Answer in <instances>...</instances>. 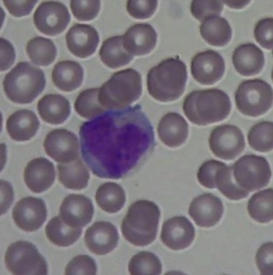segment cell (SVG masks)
I'll use <instances>...</instances> for the list:
<instances>
[{"label":"cell","instance_id":"cell-5","mask_svg":"<svg viewBox=\"0 0 273 275\" xmlns=\"http://www.w3.org/2000/svg\"><path fill=\"white\" fill-rule=\"evenodd\" d=\"M142 90L140 74L132 68L114 73L99 88L98 99L105 109H120L137 100Z\"/></svg>","mask_w":273,"mask_h":275},{"label":"cell","instance_id":"cell-24","mask_svg":"<svg viewBox=\"0 0 273 275\" xmlns=\"http://www.w3.org/2000/svg\"><path fill=\"white\" fill-rule=\"evenodd\" d=\"M38 113L45 122L53 125L64 122L70 113L68 101L59 94H48L44 95L37 104Z\"/></svg>","mask_w":273,"mask_h":275},{"label":"cell","instance_id":"cell-6","mask_svg":"<svg viewBox=\"0 0 273 275\" xmlns=\"http://www.w3.org/2000/svg\"><path fill=\"white\" fill-rule=\"evenodd\" d=\"M236 106L242 114L256 117L266 113L272 107L273 90L271 86L259 78L245 80L235 92Z\"/></svg>","mask_w":273,"mask_h":275},{"label":"cell","instance_id":"cell-28","mask_svg":"<svg viewBox=\"0 0 273 275\" xmlns=\"http://www.w3.org/2000/svg\"><path fill=\"white\" fill-rule=\"evenodd\" d=\"M199 29L203 39L212 46H224L231 37L232 30L228 22L219 16H211L205 19Z\"/></svg>","mask_w":273,"mask_h":275},{"label":"cell","instance_id":"cell-8","mask_svg":"<svg viewBox=\"0 0 273 275\" xmlns=\"http://www.w3.org/2000/svg\"><path fill=\"white\" fill-rule=\"evenodd\" d=\"M231 167L235 183L240 187L248 192L266 186L271 176L267 160L263 156L255 154L241 156Z\"/></svg>","mask_w":273,"mask_h":275},{"label":"cell","instance_id":"cell-45","mask_svg":"<svg viewBox=\"0 0 273 275\" xmlns=\"http://www.w3.org/2000/svg\"><path fill=\"white\" fill-rule=\"evenodd\" d=\"M15 52L12 44L8 40L0 38V70L9 69L13 64L15 59Z\"/></svg>","mask_w":273,"mask_h":275},{"label":"cell","instance_id":"cell-43","mask_svg":"<svg viewBox=\"0 0 273 275\" xmlns=\"http://www.w3.org/2000/svg\"><path fill=\"white\" fill-rule=\"evenodd\" d=\"M273 243L262 244L258 249L256 256V263L262 275L272 273Z\"/></svg>","mask_w":273,"mask_h":275},{"label":"cell","instance_id":"cell-19","mask_svg":"<svg viewBox=\"0 0 273 275\" xmlns=\"http://www.w3.org/2000/svg\"><path fill=\"white\" fill-rule=\"evenodd\" d=\"M123 36L124 48L133 56L143 55L150 53L155 47L157 38L154 29L147 23L133 25Z\"/></svg>","mask_w":273,"mask_h":275},{"label":"cell","instance_id":"cell-23","mask_svg":"<svg viewBox=\"0 0 273 275\" xmlns=\"http://www.w3.org/2000/svg\"><path fill=\"white\" fill-rule=\"evenodd\" d=\"M40 122L35 114L27 109L17 111L8 117L6 128L11 138L17 141L30 139L36 134Z\"/></svg>","mask_w":273,"mask_h":275},{"label":"cell","instance_id":"cell-34","mask_svg":"<svg viewBox=\"0 0 273 275\" xmlns=\"http://www.w3.org/2000/svg\"><path fill=\"white\" fill-rule=\"evenodd\" d=\"M128 269L131 275H158L161 273L162 266L154 254L142 251L132 257L129 263Z\"/></svg>","mask_w":273,"mask_h":275},{"label":"cell","instance_id":"cell-7","mask_svg":"<svg viewBox=\"0 0 273 275\" xmlns=\"http://www.w3.org/2000/svg\"><path fill=\"white\" fill-rule=\"evenodd\" d=\"M5 262L8 270L14 275H46L47 262L36 246L26 241L12 243L7 249Z\"/></svg>","mask_w":273,"mask_h":275},{"label":"cell","instance_id":"cell-15","mask_svg":"<svg viewBox=\"0 0 273 275\" xmlns=\"http://www.w3.org/2000/svg\"><path fill=\"white\" fill-rule=\"evenodd\" d=\"M94 211L89 198L82 194H70L62 202L59 215L68 225L81 228L91 222Z\"/></svg>","mask_w":273,"mask_h":275},{"label":"cell","instance_id":"cell-4","mask_svg":"<svg viewBox=\"0 0 273 275\" xmlns=\"http://www.w3.org/2000/svg\"><path fill=\"white\" fill-rule=\"evenodd\" d=\"M45 75L40 68L27 62L22 61L5 75L3 81L4 92L13 102L30 103L43 90Z\"/></svg>","mask_w":273,"mask_h":275},{"label":"cell","instance_id":"cell-10","mask_svg":"<svg viewBox=\"0 0 273 275\" xmlns=\"http://www.w3.org/2000/svg\"><path fill=\"white\" fill-rule=\"evenodd\" d=\"M70 20L68 9L58 2H43L36 8L33 22L37 29L46 35L54 36L62 33Z\"/></svg>","mask_w":273,"mask_h":275},{"label":"cell","instance_id":"cell-38","mask_svg":"<svg viewBox=\"0 0 273 275\" xmlns=\"http://www.w3.org/2000/svg\"><path fill=\"white\" fill-rule=\"evenodd\" d=\"M223 9V5L219 0H193L190 10L195 18L202 22L212 16H219Z\"/></svg>","mask_w":273,"mask_h":275},{"label":"cell","instance_id":"cell-22","mask_svg":"<svg viewBox=\"0 0 273 275\" xmlns=\"http://www.w3.org/2000/svg\"><path fill=\"white\" fill-rule=\"evenodd\" d=\"M157 132L160 139L166 145L170 147H177L186 141L188 132V125L179 114L169 112L161 119Z\"/></svg>","mask_w":273,"mask_h":275},{"label":"cell","instance_id":"cell-1","mask_svg":"<svg viewBox=\"0 0 273 275\" xmlns=\"http://www.w3.org/2000/svg\"><path fill=\"white\" fill-rule=\"evenodd\" d=\"M231 107L227 94L221 90L213 88L191 92L184 100L183 109L191 122L204 125L226 119Z\"/></svg>","mask_w":273,"mask_h":275},{"label":"cell","instance_id":"cell-41","mask_svg":"<svg viewBox=\"0 0 273 275\" xmlns=\"http://www.w3.org/2000/svg\"><path fill=\"white\" fill-rule=\"evenodd\" d=\"M273 18L262 19L256 23L254 28V36L256 41L268 50L273 48Z\"/></svg>","mask_w":273,"mask_h":275},{"label":"cell","instance_id":"cell-21","mask_svg":"<svg viewBox=\"0 0 273 275\" xmlns=\"http://www.w3.org/2000/svg\"><path fill=\"white\" fill-rule=\"evenodd\" d=\"M232 62L237 72L243 76L258 74L264 66L265 59L262 50L253 43L238 46L233 51Z\"/></svg>","mask_w":273,"mask_h":275},{"label":"cell","instance_id":"cell-25","mask_svg":"<svg viewBox=\"0 0 273 275\" xmlns=\"http://www.w3.org/2000/svg\"><path fill=\"white\" fill-rule=\"evenodd\" d=\"M83 77L82 67L74 61H59L54 66L52 78L55 85L60 90L66 92L74 91L81 85Z\"/></svg>","mask_w":273,"mask_h":275},{"label":"cell","instance_id":"cell-31","mask_svg":"<svg viewBox=\"0 0 273 275\" xmlns=\"http://www.w3.org/2000/svg\"><path fill=\"white\" fill-rule=\"evenodd\" d=\"M26 52L31 60L34 64L46 66L54 60L57 54L56 47L50 39L36 36L27 43Z\"/></svg>","mask_w":273,"mask_h":275},{"label":"cell","instance_id":"cell-17","mask_svg":"<svg viewBox=\"0 0 273 275\" xmlns=\"http://www.w3.org/2000/svg\"><path fill=\"white\" fill-rule=\"evenodd\" d=\"M85 241L88 249L98 255L106 254L117 246L119 236L117 230L112 223L95 222L86 230Z\"/></svg>","mask_w":273,"mask_h":275},{"label":"cell","instance_id":"cell-11","mask_svg":"<svg viewBox=\"0 0 273 275\" xmlns=\"http://www.w3.org/2000/svg\"><path fill=\"white\" fill-rule=\"evenodd\" d=\"M75 135L63 129L52 130L47 135L43 146L47 154L60 163H67L78 158V144Z\"/></svg>","mask_w":273,"mask_h":275},{"label":"cell","instance_id":"cell-20","mask_svg":"<svg viewBox=\"0 0 273 275\" xmlns=\"http://www.w3.org/2000/svg\"><path fill=\"white\" fill-rule=\"evenodd\" d=\"M55 177L54 164L43 157L30 161L24 172V179L26 186L35 193L42 192L49 188L54 183Z\"/></svg>","mask_w":273,"mask_h":275},{"label":"cell","instance_id":"cell-2","mask_svg":"<svg viewBox=\"0 0 273 275\" xmlns=\"http://www.w3.org/2000/svg\"><path fill=\"white\" fill-rule=\"evenodd\" d=\"M187 79L185 64L178 58L164 60L153 67L147 75L148 92L162 102L176 100L183 93Z\"/></svg>","mask_w":273,"mask_h":275},{"label":"cell","instance_id":"cell-26","mask_svg":"<svg viewBox=\"0 0 273 275\" xmlns=\"http://www.w3.org/2000/svg\"><path fill=\"white\" fill-rule=\"evenodd\" d=\"M57 168L58 179L65 187L79 190L87 186L89 173L80 159L67 163H59Z\"/></svg>","mask_w":273,"mask_h":275},{"label":"cell","instance_id":"cell-39","mask_svg":"<svg viewBox=\"0 0 273 275\" xmlns=\"http://www.w3.org/2000/svg\"><path fill=\"white\" fill-rule=\"evenodd\" d=\"M70 6L74 17L81 21L93 19L97 15L100 8L99 0L70 1Z\"/></svg>","mask_w":273,"mask_h":275},{"label":"cell","instance_id":"cell-37","mask_svg":"<svg viewBox=\"0 0 273 275\" xmlns=\"http://www.w3.org/2000/svg\"><path fill=\"white\" fill-rule=\"evenodd\" d=\"M226 165L214 159L206 161L199 167L197 178L201 185L208 188L216 187V178L220 171Z\"/></svg>","mask_w":273,"mask_h":275},{"label":"cell","instance_id":"cell-14","mask_svg":"<svg viewBox=\"0 0 273 275\" xmlns=\"http://www.w3.org/2000/svg\"><path fill=\"white\" fill-rule=\"evenodd\" d=\"M195 233L194 226L186 217L176 216L164 222L160 237L168 247L178 250L185 249L191 244Z\"/></svg>","mask_w":273,"mask_h":275},{"label":"cell","instance_id":"cell-35","mask_svg":"<svg viewBox=\"0 0 273 275\" xmlns=\"http://www.w3.org/2000/svg\"><path fill=\"white\" fill-rule=\"evenodd\" d=\"M99 88H91L83 91L77 97L74 104L77 113L86 118L95 117L103 113L105 109L99 103Z\"/></svg>","mask_w":273,"mask_h":275},{"label":"cell","instance_id":"cell-29","mask_svg":"<svg viewBox=\"0 0 273 275\" xmlns=\"http://www.w3.org/2000/svg\"><path fill=\"white\" fill-rule=\"evenodd\" d=\"M95 200L98 206L104 211L115 213L123 207L126 196L123 187L113 182L101 184L96 190Z\"/></svg>","mask_w":273,"mask_h":275},{"label":"cell","instance_id":"cell-13","mask_svg":"<svg viewBox=\"0 0 273 275\" xmlns=\"http://www.w3.org/2000/svg\"><path fill=\"white\" fill-rule=\"evenodd\" d=\"M225 69L223 57L218 52L211 50L197 53L191 62L192 76L203 85H212L219 81L223 75Z\"/></svg>","mask_w":273,"mask_h":275},{"label":"cell","instance_id":"cell-33","mask_svg":"<svg viewBox=\"0 0 273 275\" xmlns=\"http://www.w3.org/2000/svg\"><path fill=\"white\" fill-rule=\"evenodd\" d=\"M251 147L261 152L270 151L273 148V122L262 121L253 125L247 135Z\"/></svg>","mask_w":273,"mask_h":275},{"label":"cell","instance_id":"cell-3","mask_svg":"<svg viewBox=\"0 0 273 275\" xmlns=\"http://www.w3.org/2000/svg\"><path fill=\"white\" fill-rule=\"evenodd\" d=\"M161 212L153 201L141 200L129 207L121 229L124 238L133 245L143 246L155 239Z\"/></svg>","mask_w":273,"mask_h":275},{"label":"cell","instance_id":"cell-27","mask_svg":"<svg viewBox=\"0 0 273 275\" xmlns=\"http://www.w3.org/2000/svg\"><path fill=\"white\" fill-rule=\"evenodd\" d=\"M99 54L105 64L113 69L128 64L133 57L124 47L123 35L116 36L105 40Z\"/></svg>","mask_w":273,"mask_h":275},{"label":"cell","instance_id":"cell-40","mask_svg":"<svg viewBox=\"0 0 273 275\" xmlns=\"http://www.w3.org/2000/svg\"><path fill=\"white\" fill-rule=\"evenodd\" d=\"M97 271V266L93 258L88 255H79L68 263L65 269V274L94 275Z\"/></svg>","mask_w":273,"mask_h":275},{"label":"cell","instance_id":"cell-36","mask_svg":"<svg viewBox=\"0 0 273 275\" xmlns=\"http://www.w3.org/2000/svg\"><path fill=\"white\" fill-rule=\"evenodd\" d=\"M219 172L216 178V187L225 196L234 200L244 198L249 192L238 186L233 177L231 167L227 165Z\"/></svg>","mask_w":273,"mask_h":275},{"label":"cell","instance_id":"cell-42","mask_svg":"<svg viewBox=\"0 0 273 275\" xmlns=\"http://www.w3.org/2000/svg\"><path fill=\"white\" fill-rule=\"evenodd\" d=\"M157 6V0H128L126 10L131 16L137 19L150 18L154 13Z\"/></svg>","mask_w":273,"mask_h":275},{"label":"cell","instance_id":"cell-16","mask_svg":"<svg viewBox=\"0 0 273 275\" xmlns=\"http://www.w3.org/2000/svg\"><path fill=\"white\" fill-rule=\"evenodd\" d=\"M223 210L220 199L212 194L208 193L194 198L190 204L188 212L197 225L210 227L219 221Z\"/></svg>","mask_w":273,"mask_h":275},{"label":"cell","instance_id":"cell-9","mask_svg":"<svg viewBox=\"0 0 273 275\" xmlns=\"http://www.w3.org/2000/svg\"><path fill=\"white\" fill-rule=\"evenodd\" d=\"M209 143L211 150L216 156L227 160L234 159L239 156L245 146L241 129L230 124L215 127L211 132Z\"/></svg>","mask_w":273,"mask_h":275},{"label":"cell","instance_id":"cell-30","mask_svg":"<svg viewBox=\"0 0 273 275\" xmlns=\"http://www.w3.org/2000/svg\"><path fill=\"white\" fill-rule=\"evenodd\" d=\"M45 231L47 238L52 243L59 246L66 247L77 240L82 234V229L68 225L59 215L50 220Z\"/></svg>","mask_w":273,"mask_h":275},{"label":"cell","instance_id":"cell-46","mask_svg":"<svg viewBox=\"0 0 273 275\" xmlns=\"http://www.w3.org/2000/svg\"><path fill=\"white\" fill-rule=\"evenodd\" d=\"M235 3H234L233 2H224L225 3H226V4H227L229 6L231 7H233L234 8V7H237V5H238L239 7H240V8H241L242 7H244L246 5V4H247L246 3L247 2H240L239 3H237L238 2H237V3H236V2H234Z\"/></svg>","mask_w":273,"mask_h":275},{"label":"cell","instance_id":"cell-12","mask_svg":"<svg viewBox=\"0 0 273 275\" xmlns=\"http://www.w3.org/2000/svg\"><path fill=\"white\" fill-rule=\"evenodd\" d=\"M47 208L42 199L32 196L23 198L15 205L12 211L13 219L19 228L33 232L40 228L46 221Z\"/></svg>","mask_w":273,"mask_h":275},{"label":"cell","instance_id":"cell-32","mask_svg":"<svg viewBox=\"0 0 273 275\" xmlns=\"http://www.w3.org/2000/svg\"><path fill=\"white\" fill-rule=\"evenodd\" d=\"M249 214L256 221L267 223L273 219V189L268 188L254 194L247 206Z\"/></svg>","mask_w":273,"mask_h":275},{"label":"cell","instance_id":"cell-18","mask_svg":"<svg viewBox=\"0 0 273 275\" xmlns=\"http://www.w3.org/2000/svg\"><path fill=\"white\" fill-rule=\"evenodd\" d=\"M67 47L75 56L88 57L95 51L99 41L96 29L88 24L77 23L71 27L66 35Z\"/></svg>","mask_w":273,"mask_h":275},{"label":"cell","instance_id":"cell-44","mask_svg":"<svg viewBox=\"0 0 273 275\" xmlns=\"http://www.w3.org/2000/svg\"><path fill=\"white\" fill-rule=\"evenodd\" d=\"M37 0H3L4 5L9 13L16 17L29 14Z\"/></svg>","mask_w":273,"mask_h":275}]
</instances>
